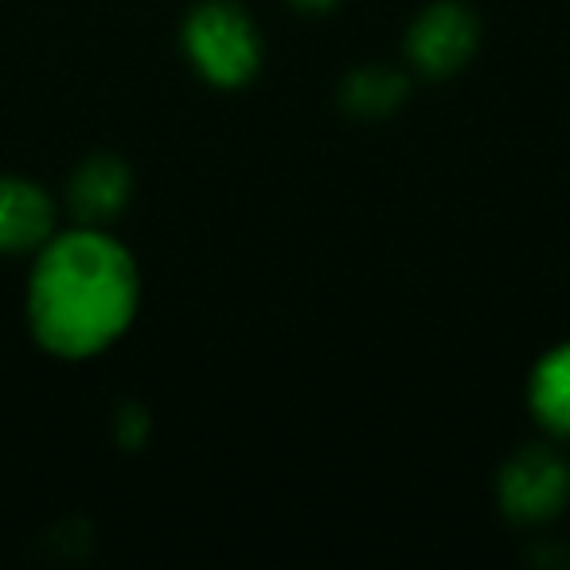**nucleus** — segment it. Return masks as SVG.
Listing matches in <instances>:
<instances>
[{
    "label": "nucleus",
    "instance_id": "obj_7",
    "mask_svg": "<svg viewBox=\"0 0 570 570\" xmlns=\"http://www.w3.org/2000/svg\"><path fill=\"white\" fill-rule=\"evenodd\" d=\"M406 95H411V79H406V71H399V67H383V63L356 67V71H348L341 82L344 114L364 118V121L391 118V114L406 102Z\"/></svg>",
    "mask_w": 570,
    "mask_h": 570
},
{
    "label": "nucleus",
    "instance_id": "obj_4",
    "mask_svg": "<svg viewBox=\"0 0 570 570\" xmlns=\"http://www.w3.org/2000/svg\"><path fill=\"white\" fill-rule=\"evenodd\" d=\"M481 48V20L465 0H434L406 32V63L422 79H450Z\"/></svg>",
    "mask_w": 570,
    "mask_h": 570
},
{
    "label": "nucleus",
    "instance_id": "obj_10",
    "mask_svg": "<svg viewBox=\"0 0 570 570\" xmlns=\"http://www.w3.org/2000/svg\"><path fill=\"white\" fill-rule=\"evenodd\" d=\"M294 9H302V12H328L336 4V0H289Z\"/></svg>",
    "mask_w": 570,
    "mask_h": 570
},
{
    "label": "nucleus",
    "instance_id": "obj_9",
    "mask_svg": "<svg viewBox=\"0 0 570 570\" xmlns=\"http://www.w3.org/2000/svg\"><path fill=\"white\" fill-rule=\"evenodd\" d=\"M114 430H118V442L126 445V450H141L145 438H149V414H145L141 406H134V403L121 406Z\"/></svg>",
    "mask_w": 570,
    "mask_h": 570
},
{
    "label": "nucleus",
    "instance_id": "obj_2",
    "mask_svg": "<svg viewBox=\"0 0 570 570\" xmlns=\"http://www.w3.org/2000/svg\"><path fill=\"white\" fill-rule=\"evenodd\" d=\"M184 56L196 67L199 79H207L212 87L235 90L258 75L262 36L238 4L207 0L184 20Z\"/></svg>",
    "mask_w": 570,
    "mask_h": 570
},
{
    "label": "nucleus",
    "instance_id": "obj_3",
    "mask_svg": "<svg viewBox=\"0 0 570 570\" xmlns=\"http://www.w3.org/2000/svg\"><path fill=\"white\" fill-rule=\"evenodd\" d=\"M500 512L515 523H547L570 504V461L554 445H523L497 481Z\"/></svg>",
    "mask_w": 570,
    "mask_h": 570
},
{
    "label": "nucleus",
    "instance_id": "obj_5",
    "mask_svg": "<svg viewBox=\"0 0 570 570\" xmlns=\"http://www.w3.org/2000/svg\"><path fill=\"white\" fill-rule=\"evenodd\" d=\"M129 196H134V173L114 153L87 157L67 184V204H71L75 219L82 227H102V223L118 219L126 212Z\"/></svg>",
    "mask_w": 570,
    "mask_h": 570
},
{
    "label": "nucleus",
    "instance_id": "obj_6",
    "mask_svg": "<svg viewBox=\"0 0 570 570\" xmlns=\"http://www.w3.org/2000/svg\"><path fill=\"white\" fill-rule=\"evenodd\" d=\"M56 235V199L24 176H0V254H36Z\"/></svg>",
    "mask_w": 570,
    "mask_h": 570
},
{
    "label": "nucleus",
    "instance_id": "obj_8",
    "mask_svg": "<svg viewBox=\"0 0 570 570\" xmlns=\"http://www.w3.org/2000/svg\"><path fill=\"white\" fill-rule=\"evenodd\" d=\"M528 406L554 438H570V344L551 348L528 380Z\"/></svg>",
    "mask_w": 570,
    "mask_h": 570
},
{
    "label": "nucleus",
    "instance_id": "obj_1",
    "mask_svg": "<svg viewBox=\"0 0 570 570\" xmlns=\"http://www.w3.org/2000/svg\"><path fill=\"white\" fill-rule=\"evenodd\" d=\"M141 305V274L102 227L56 230L28 277V328L59 360L102 356L129 333Z\"/></svg>",
    "mask_w": 570,
    "mask_h": 570
}]
</instances>
